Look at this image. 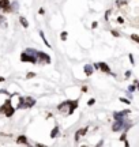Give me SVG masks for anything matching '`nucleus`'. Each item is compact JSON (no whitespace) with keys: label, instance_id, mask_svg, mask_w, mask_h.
I'll use <instances>...</instances> for the list:
<instances>
[{"label":"nucleus","instance_id":"obj_13","mask_svg":"<svg viewBox=\"0 0 139 147\" xmlns=\"http://www.w3.org/2000/svg\"><path fill=\"white\" fill-rule=\"evenodd\" d=\"M40 36H41V38H43V41H44V44L47 45L48 48H51V44L48 42V40H47V37H45V34H44V32H40Z\"/></svg>","mask_w":139,"mask_h":147},{"label":"nucleus","instance_id":"obj_3","mask_svg":"<svg viewBox=\"0 0 139 147\" xmlns=\"http://www.w3.org/2000/svg\"><path fill=\"white\" fill-rule=\"evenodd\" d=\"M4 105H5V108H4V112H3V113H4L7 117H11V116L14 115L15 109H14V108L11 106V100H10V98H8V100L4 102Z\"/></svg>","mask_w":139,"mask_h":147},{"label":"nucleus","instance_id":"obj_15","mask_svg":"<svg viewBox=\"0 0 139 147\" xmlns=\"http://www.w3.org/2000/svg\"><path fill=\"white\" fill-rule=\"evenodd\" d=\"M131 38L134 40L135 42H139V37H138V34H131Z\"/></svg>","mask_w":139,"mask_h":147},{"label":"nucleus","instance_id":"obj_26","mask_svg":"<svg viewBox=\"0 0 139 147\" xmlns=\"http://www.w3.org/2000/svg\"><path fill=\"white\" fill-rule=\"evenodd\" d=\"M135 89H136V86H135V84H134V86H130V87H128V90H130V91H134Z\"/></svg>","mask_w":139,"mask_h":147},{"label":"nucleus","instance_id":"obj_25","mask_svg":"<svg viewBox=\"0 0 139 147\" xmlns=\"http://www.w3.org/2000/svg\"><path fill=\"white\" fill-rule=\"evenodd\" d=\"M117 22H119V23H124V19L121 18V16H119V18H117Z\"/></svg>","mask_w":139,"mask_h":147},{"label":"nucleus","instance_id":"obj_18","mask_svg":"<svg viewBox=\"0 0 139 147\" xmlns=\"http://www.w3.org/2000/svg\"><path fill=\"white\" fill-rule=\"evenodd\" d=\"M111 33H112V36H115V37H120V33L116 32V30H112Z\"/></svg>","mask_w":139,"mask_h":147},{"label":"nucleus","instance_id":"obj_5","mask_svg":"<svg viewBox=\"0 0 139 147\" xmlns=\"http://www.w3.org/2000/svg\"><path fill=\"white\" fill-rule=\"evenodd\" d=\"M131 112L130 109H124V110H120V112H115L113 113V117H115V120H117V119H124L126 116H128Z\"/></svg>","mask_w":139,"mask_h":147},{"label":"nucleus","instance_id":"obj_2","mask_svg":"<svg viewBox=\"0 0 139 147\" xmlns=\"http://www.w3.org/2000/svg\"><path fill=\"white\" fill-rule=\"evenodd\" d=\"M21 61H23V63L36 64V63H37V57H34V56H32V55H29L27 52H23L21 55Z\"/></svg>","mask_w":139,"mask_h":147},{"label":"nucleus","instance_id":"obj_21","mask_svg":"<svg viewBox=\"0 0 139 147\" xmlns=\"http://www.w3.org/2000/svg\"><path fill=\"white\" fill-rule=\"evenodd\" d=\"M120 101H121V102H124V104H127V105H130V101L126 100V98H120Z\"/></svg>","mask_w":139,"mask_h":147},{"label":"nucleus","instance_id":"obj_1","mask_svg":"<svg viewBox=\"0 0 139 147\" xmlns=\"http://www.w3.org/2000/svg\"><path fill=\"white\" fill-rule=\"evenodd\" d=\"M36 104V100L34 98H32V97H19V101H18V109L21 108V109H23V108H32L33 105Z\"/></svg>","mask_w":139,"mask_h":147},{"label":"nucleus","instance_id":"obj_16","mask_svg":"<svg viewBox=\"0 0 139 147\" xmlns=\"http://www.w3.org/2000/svg\"><path fill=\"white\" fill-rule=\"evenodd\" d=\"M60 37H61L63 41H65V40H67V32H63L61 34H60Z\"/></svg>","mask_w":139,"mask_h":147},{"label":"nucleus","instance_id":"obj_11","mask_svg":"<svg viewBox=\"0 0 139 147\" xmlns=\"http://www.w3.org/2000/svg\"><path fill=\"white\" fill-rule=\"evenodd\" d=\"M16 143L19 144V143H22V144H29V140H27V138L25 136V135H21V136H18V139H16Z\"/></svg>","mask_w":139,"mask_h":147},{"label":"nucleus","instance_id":"obj_19","mask_svg":"<svg viewBox=\"0 0 139 147\" xmlns=\"http://www.w3.org/2000/svg\"><path fill=\"white\" fill-rule=\"evenodd\" d=\"M4 22H5V18H4L3 15H0V26H1V25H3Z\"/></svg>","mask_w":139,"mask_h":147},{"label":"nucleus","instance_id":"obj_4","mask_svg":"<svg viewBox=\"0 0 139 147\" xmlns=\"http://www.w3.org/2000/svg\"><path fill=\"white\" fill-rule=\"evenodd\" d=\"M37 61L44 63V64H49V63H51V57H49L47 53L38 52V51H37Z\"/></svg>","mask_w":139,"mask_h":147},{"label":"nucleus","instance_id":"obj_20","mask_svg":"<svg viewBox=\"0 0 139 147\" xmlns=\"http://www.w3.org/2000/svg\"><path fill=\"white\" fill-rule=\"evenodd\" d=\"M94 102H96V100H94V98H91V100H89V102H87V105L90 106V105H93Z\"/></svg>","mask_w":139,"mask_h":147},{"label":"nucleus","instance_id":"obj_9","mask_svg":"<svg viewBox=\"0 0 139 147\" xmlns=\"http://www.w3.org/2000/svg\"><path fill=\"white\" fill-rule=\"evenodd\" d=\"M98 69H101L102 72H107V74H111V68H109V65L107 63H100L98 64Z\"/></svg>","mask_w":139,"mask_h":147},{"label":"nucleus","instance_id":"obj_22","mask_svg":"<svg viewBox=\"0 0 139 147\" xmlns=\"http://www.w3.org/2000/svg\"><path fill=\"white\" fill-rule=\"evenodd\" d=\"M130 61H131V64H135V60H134V56H132V55H130Z\"/></svg>","mask_w":139,"mask_h":147},{"label":"nucleus","instance_id":"obj_24","mask_svg":"<svg viewBox=\"0 0 139 147\" xmlns=\"http://www.w3.org/2000/svg\"><path fill=\"white\" fill-rule=\"evenodd\" d=\"M97 26H98V23H97V22H93V23H91V29H96Z\"/></svg>","mask_w":139,"mask_h":147},{"label":"nucleus","instance_id":"obj_8","mask_svg":"<svg viewBox=\"0 0 139 147\" xmlns=\"http://www.w3.org/2000/svg\"><path fill=\"white\" fill-rule=\"evenodd\" d=\"M78 104H79V101L78 100L70 101V108H68V113H67V115H72V113H74V110L78 108Z\"/></svg>","mask_w":139,"mask_h":147},{"label":"nucleus","instance_id":"obj_10","mask_svg":"<svg viewBox=\"0 0 139 147\" xmlns=\"http://www.w3.org/2000/svg\"><path fill=\"white\" fill-rule=\"evenodd\" d=\"M93 65H90V64H86L85 68H83V71H85V74L87 75V76H90V75H93Z\"/></svg>","mask_w":139,"mask_h":147},{"label":"nucleus","instance_id":"obj_7","mask_svg":"<svg viewBox=\"0 0 139 147\" xmlns=\"http://www.w3.org/2000/svg\"><path fill=\"white\" fill-rule=\"evenodd\" d=\"M86 134H87V128H79V129H78V131L75 132V140H76V142H79L80 140V138L82 136H85Z\"/></svg>","mask_w":139,"mask_h":147},{"label":"nucleus","instance_id":"obj_28","mask_svg":"<svg viewBox=\"0 0 139 147\" xmlns=\"http://www.w3.org/2000/svg\"><path fill=\"white\" fill-rule=\"evenodd\" d=\"M38 14H41V15H44V14H45V11H44L43 8H40V10H38Z\"/></svg>","mask_w":139,"mask_h":147},{"label":"nucleus","instance_id":"obj_6","mask_svg":"<svg viewBox=\"0 0 139 147\" xmlns=\"http://www.w3.org/2000/svg\"><path fill=\"white\" fill-rule=\"evenodd\" d=\"M0 10H3L4 12H11L10 0H0Z\"/></svg>","mask_w":139,"mask_h":147},{"label":"nucleus","instance_id":"obj_30","mask_svg":"<svg viewBox=\"0 0 139 147\" xmlns=\"http://www.w3.org/2000/svg\"><path fill=\"white\" fill-rule=\"evenodd\" d=\"M0 82H4V78H3V76H0Z\"/></svg>","mask_w":139,"mask_h":147},{"label":"nucleus","instance_id":"obj_14","mask_svg":"<svg viewBox=\"0 0 139 147\" xmlns=\"http://www.w3.org/2000/svg\"><path fill=\"white\" fill-rule=\"evenodd\" d=\"M57 135H59V127H55L53 131L51 132V138H56Z\"/></svg>","mask_w":139,"mask_h":147},{"label":"nucleus","instance_id":"obj_23","mask_svg":"<svg viewBox=\"0 0 139 147\" xmlns=\"http://www.w3.org/2000/svg\"><path fill=\"white\" fill-rule=\"evenodd\" d=\"M131 74H132L131 71H127V72L124 74V76H126V78H130V76H131Z\"/></svg>","mask_w":139,"mask_h":147},{"label":"nucleus","instance_id":"obj_29","mask_svg":"<svg viewBox=\"0 0 139 147\" xmlns=\"http://www.w3.org/2000/svg\"><path fill=\"white\" fill-rule=\"evenodd\" d=\"M82 91H85L86 93V91H87V87H86V86H82Z\"/></svg>","mask_w":139,"mask_h":147},{"label":"nucleus","instance_id":"obj_27","mask_svg":"<svg viewBox=\"0 0 139 147\" xmlns=\"http://www.w3.org/2000/svg\"><path fill=\"white\" fill-rule=\"evenodd\" d=\"M120 140H121V142H124V140H126V132H124L123 135H121V138H120Z\"/></svg>","mask_w":139,"mask_h":147},{"label":"nucleus","instance_id":"obj_12","mask_svg":"<svg viewBox=\"0 0 139 147\" xmlns=\"http://www.w3.org/2000/svg\"><path fill=\"white\" fill-rule=\"evenodd\" d=\"M19 22L22 23V26L25 27V29H27V27H29V22L26 21V18H25V16H21V18H19Z\"/></svg>","mask_w":139,"mask_h":147},{"label":"nucleus","instance_id":"obj_17","mask_svg":"<svg viewBox=\"0 0 139 147\" xmlns=\"http://www.w3.org/2000/svg\"><path fill=\"white\" fill-rule=\"evenodd\" d=\"M34 76H36V74H34V72H29V74H27V75H26V78H27V79L34 78Z\"/></svg>","mask_w":139,"mask_h":147}]
</instances>
